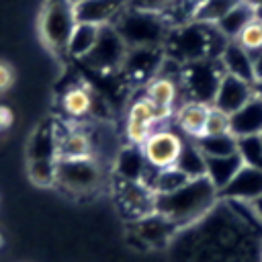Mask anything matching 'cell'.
Returning a JSON list of instances; mask_svg holds the SVG:
<instances>
[{
    "instance_id": "1",
    "label": "cell",
    "mask_w": 262,
    "mask_h": 262,
    "mask_svg": "<svg viewBox=\"0 0 262 262\" xmlns=\"http://www.w3.org/2000/svg\"><path fill=\"white\" fill-rule=\"evenodd\" d=\"M219 199L217 188L211 184L207 176L201 178H190L186 180L180 188L166 192V194H156L154 196V211L170 219L176 227L178 225H188L215 209V203Z\"/></svg>"
},
{
    "instance_id": "2",
    "label": "cell",
    "mask_w": 262,
    "mask_h": 262,
    "mask_svg": "<svg viewBox=\"0 0 262 262\" xmlns=\"http://www.w3.org/2000/svg\"><path fill=\"white\" fill-rule=\"evenodd\" d=\"M229 39L221 35V31L215 25L188 20L184 25L172 27L168 33V39L164 43L166 57L182 63L196 61V59H219Z\"/></svg>"
},
{
    "instance_id": "3",
    "label": "cell",
    "mask_w": 262,
    "mask_h": 262,
    "mask_svg": "<svg viewBox=\"0 0 262 262\" xmlns=\"http://www.w3.org/2000/svg\"><path fill=\"white\" fill-rule=\"evenodd\" d=\"M113 27L125 41L127 49L133 47H162L168 39L172 25L166 20L164 14L147 12L139 8L125 6L119 16L115 18Z\"/></svg>"
},
{
    "instance_id": "4",
    "label": "cell",
    "mask_w": 262,
    "mask_h": 262,
    "mask_svg": "<svg viewBox=\"0 0 262 262\" xmlns=\"http://www.w3.org/2000/svg\"><path fill=\"white\" fill-rule=\"evenodd\" d=\"M223 76H225V70L219 59H211V57L196 59V61L182 63L178 86L184 90V96H186L184 100L211 104Z\"/></svg>"
},
{
    "instance_id": "5",
    "label": "cell",
    "mask_w": 262,
    "mask_h": 262,
    "mask_svg": "<svg viewBox=\"0 0 262 262\" xmlns=\"http://www.w3.org/2000/svg\"><path fill=\"white\" fill-rule=\"evenodd\" d=\"M102 174L100 166L90 158H72V160H55V184L74 192L88 194L100 186Z\"/></svg>"
},
{
    "instance_id": "6",
    "label": "cell",
    "mask_w": 262,
    "mask_h": 262,
    "mask_svg": "<svg viewBox=\"0 0 262 262\" xmlns=\"http://www.w3.org/2000/svg\"><path fill=\"white\" fill-rule=\"evenodd\" d=\"M76 27L74 10L70 0H49L39 20V31L43 41L51 49H66L68 39Z\"/></svg>"
},
{
    "instance_id": "7",
    "label": "cell",
    "mask_w": 262,
    "mask_h": 262,
    "mask_svg": "<svg viewBox=\"0 0 262 262\" xmlns=\"http://www.w3.org/2000/svg\"><path fill=\"white\" fill-rule=\"evenodd\" d=\"M125 55H127L125 41L121 39V35L117 33V29L113 25H104V27H100L94 47L82 61L92 70L111 72V70H117L123 66Z\"/></svg>"
},
{
    "instance_id": "8",
    "label": "cell",
    "mask_w": 262,
    "mask_h": 262,
    "mask_svg": "<svg viewBox=\"0 0 262 262\" xmlns=\"http://www.w3.org/2000/svg\"><path fill=\"white\" fill-rule=\"evenodd\" d=\"M182 145H184V137L180 133H176L170 127H156L147 137V141L141 145V151L149 166L164 170L176 164Z\"/></svg>"
},
{
    "instance_id": "9",
    "label": "cell",
    "mask_w": 262,
    "mask_h": 262,
    "mask_svg": "<svg viewBox=\"0 0 262 262\" xmlns=\"http://www.w3.org/2000/svg\"><path fill=\"white\" fill-rule=\"evenodd\" d=\"M164 57L166 53L162 47H133V49H127L121 70L129 78L147 84L160 72Z\"/></svg>"
},
{
    "instance_id": "10",
    "label": "cell",
    "mask_w": 262,
    "mask_h": 262,
    "mask_svg": "<svg viewBox=\"0 0 262 262\" xmlns=\"http://www.w3.org/2000/svg\"><path fill=\"white\" fill-rule=\"evenodd\" d=\"M156 117H154V104L147 96H139L129 113H127V121H125V137L129 145H137L141 147L147 137L151 135V131L156 129Z\"/></svg>"
},
{
    "instance_id": "11",
    "label": "cell",
    "mask_w": 262,
    "mask_h": 262,
    "mask_svg": "<svg viewBox=\"0 0 262 262\" xmlns=\"http://www.w3.org/2000/svg\"><path fill=\"white\" fill-rule=\"evenodd\" d=\"M125 6L127 0H76L72 4V10L76 23L104 27V25H113Z\"/></svg>"
},
{
    "instance_id": "12",
    "label": "cell",
    "mask_w": 262,
    "mask_h": 262,
    "mask_svg": "<svg viewBox=\"0 0 262 262\" xmlns=\"http://www.w3.org/2000/svg\"><path fill=\"white\" fill-rule=\"evenodd\" d=\"M254 96V84L242 80V78H235V76H229L225 74L219 82V88L215 92V98H213V106L231 115L235 113L237 108H242L250 98Z\"/></svg>"
},
{
    "instance_id": "13",
    "label": "cell",
    "mask_w": 262,
    "mask_h": 262,
    "mask_svg": "<svg viewBox=\"0 0 262 262\" xmlns=\"http://www.w3.org/2000/svg\"><path fill=\"white\" fill-rule=\"evenodd\" d=\"M262 194V170L252 166H242L237 174L227 182L223 190H219V196L225 201H237V203H250Z\"/></svg>"
},
{
    "instance_id": "14",
    "label": "cell",
    "mask_w": 262,
    "mask_h": 262,
    "mask_svg": "<svg viewBox=\"0 0 262 262\" xmlns=\"http://www.w3.org/2000/svg\"><path fill=\"white\" fill-rule=\"evenodd\" d=\"M209 106L205 102H196V100H184L174 108V117L172 121L176 123V127L188 137V139H196L205 133V123H207V115H209Z\"/></svg>"
},
{
    "instance_id": "15",
    "label": "cell",
    "mask_w": 262,
    "mask_h": 262,
    "mask_svg": "<svg viewBox=\"0 0 262 262\" xmlns=\"http://www.w3.org/2000/svg\"><path fill=\"white\" fill-rule=\"evenodd\" d=\"M231 135L246 137V135H260L262 133V98L256 94L235 113L229 115Z\"/></svg>"
},
{
    "instance_id": "16",
    "label": "cell",
    "mask_w": 262,
    "mask_h": 262,
    "mask_svg": "<svg viewBox=\"0 0 262 262\" xmlns=\"http://www.w3.org/2000/svg\"><path fill=\"white\" fill-rule=\"evenodd\" d=\"M176 225L166 219L164 215L160 213H147L143 217L137 219V227H135V233L147 244V246H162L168 242V237L174 233Z\"/></svg>"
},
{
    "instance_id": "17",
    "label": "cell",
    "mask_w": 262,
    "mask_h": 262,
    "mask_svg": "<svg viewBox=\"0 0 262 262\" xmlns=\"http://www.w3.org/2000/svg\"><path fill=\"white\" fill-rule=\"evenodd\" d=\"M219 61L225 70V74L242 78L250 84H254V63H252V55L239 47L235 41H229L223 49V53L219 55Z\"/></svg>"
},
{
    "instance_id": "18",
    "label": "cell",
    "mask_w": 262,
    "mask_h": 262,
    "mask_svg": "<svg viewBox=\"0 0 262 262\" xmlns=\"http://www.w3.org/2000/svg\"><path fill=\"white\" fill-rule=\"evenodd\" d=\"M244 166L239 154L219 156V158H205V176L211 180V184L219 190L227 186V182L237 174V170Z\"/></svg>"
},
{
    "instance_id": "19",
    "label": "cell",
    "mask_w": 262,
    "mask_h": 262,
    "mask_svg": "<svg viewBox=\"0 0 262 262\" xmlns=\"http://www.w3.org/2000/svg\"><path fill=\"white\" fill-rule=\"evenodd\" d=\"M147 168V162L143 158L141 147L137 145H127L117 154L115 160V172L119 180H131V182H141L143 172Z\"/></svg>"
},
{
    "instance_id": "20",
    "label": "cell",
    "mask_w": 262,
    "mask_h": 262,
    "mask_svg": "<svg viewBox=\"0 0 262 262\" xmlns=\"http://www.w3.org/2000/svg\"><path fill=\"white\" fill-rule=\"evenodd\" d=\"M178 80L166 74H156L147 84H145V92L143 96H147L151 102L162 104V106H172L176 108V100H178Z\"/></svg>"
},
{
    "instance_id": "21",
    "label": "cell",
    "mask_w": 262,
    "mask_h": 262,
    "mask_svg": "<svg viewBox=\"0 0 262 262\" xmlns=\"http://www.w3.org/2000/svg\"><path fill=\"white\" fill-rule=\"evenodd\" d=\"M98 33H100V27H96V25L76 23V27H74V31L68 39L66 51L76 59H84L90 53V49L94 47V43L98 39Z\"/></svg>"
},
{
    "instance_id": "22",
    "label": "cell",
    "mask_w": 262,
    "mask_h": 262,
    "mask_svg": "<svg viewBox=\"0 0 262 262\" xmlns=\"http://www.w3.org/2000/svg\"><path fill=\"white\" fill-rule=\"evenodd\" d=\"M252 18H254V6L248 4L246 0H239L215 27L221 31V35H223L225 39L233 41V39L239 35V31H242Z\"/></svg>"
},
{
    "instance_id": "23",
    "label": "cell",
    "mask_w": 262,
    "mask_h": 262,
    "mask_svg": "<svg viewBox=\"0 0 262 262\" xmlns=\"http://www.w3.org/2000/svg\"><path fill=\"white\" fill-rule=\"evenodd\" d=\"M90 156H92V143L84 131L74 129L57 139V158L72 160V158H90Z\"/></svg>"
},
{
    "instance_id": "24",
    "label": "cell",
    "mask_w": 262,
    "mask_h": 262,
    "mask_svg": "<svg viewBox=\"0 0 262 262\" xmlns=\"http://www.w3.org/2000/svg\"><path fill=\"white\" fill-rule=\"evenodd\" d=\"M186 178H201L205 176V156L196 147L192 139H184V145L180 149V156L174 164Z\"/></svg>"
},
{
    "instance_id": "25",
    "label": "cell",
    "mask_w": 262,
    "mask_h": 262,
    "mask_svg": "<svg viewBox=\"0 0 262 262\" xmlns=\"http://www.w3.org/2000/svg\"><path fill=\"white\" fill-rule=\"evenodd\" d=\"M196 147L203 151L205 158H219V156H229L237 151V137L231 133L223 135H201L192 139Z\"/></svg>"
},
{
    "instance_id": "26",
    "label": "cell",
    "mask_w": 262,
    "mask_h": 262,
    "mask_svg": "<svg viewBox=\"0 0 262 262\" xmlns=\"http://www.w3.org/2000/svg\"><path fill=\"white\" fill-rule=\"evenodd\" d=\"M61 108L68 117L72 119H82L90 113L92 108V94L82 88V86H74L70 90L63 92L61 96Z\"/></svg>"
},
{
    "instance_id": "27",
    "label": "cell",
    "mask_w": 262,
    "mask_h": 262,
    "mask_svg": "<svg viewBox=\"0 0 262 262\" xmlns=\"http://www.w3.org/2000/svg\"><path fill=\"white\" fill-rule=\"evenodd\" d=\"M239 0H205L194 8L192 20L196 23H207V25H217Z\"/></svg>"
},
{
    "instance_id": "28",
    "label": "cell",
    "mask_w": 262,
    "mask_h": 262,
    "mask_svg": "<svg viewBox=\"0 0 262 262\" xmlns=\"http://www.w3.org/2000/svg\"><path fill=\"white\" fill-rule=\"evenodd\" d=\"M186 180H190V178H186L176 166L164 168V170H158V174H156V178H154L149 190H151L154 194H166V192H172V190L180 188Z\"/></svg>"
},
{
    "instance_id": "29",
    "label": "cell",
    "mask_w": 262,
    "mask_h": 262,
    "mask_svg": "<svg viewBox=\"0 0 262 262\" xmlns=\"http://www.w3.org/2000/svg\"><path fill=\"white\" fill-rule=\"evenodd\" d=\"M237 154L246 166L262 170V135L237 137Z\"/></svg>"
},
{
    "instance_id": "30",
    "label": "cell",
    "mask_w": 262,
    "mask_h": 262,
    "mask_svg": "<svg viewBox=\"0 0 262 262\" xmlns=\"http://www.w3.org/2000/svg\"><path fill=\"white\" fill-rule=\"evenodd\" d=\"M239 47H244L250 55H256L262 51V20L252 18L242 31L239 35L233 39Z\"/></svg>"
},
{
    "instance_id": "31",
    "label": "cell",
    "mask_w": 262,
    "mask_h": 262,
    "mask_svg": "<svg viewBox=\"0 0 262 262\" xmlns=\"http://www.w3.org/2000/svg\"><path fill=\"white\" fill-rule=\"evenodd\" d=\"M29 176L35 184H55V160H29Z\"/></svg>"
},
{
    "instance_id": "32",
    "label": "cell",
    "mask_w": 262,
    "mask_h": 262,
    "mask_svg": "<svg viewBox=\"0 0 262 262\" xmlns=\"http://www.w3.org/2000/svg\"><path fill=\"white\" fill-rule=\"evenodd\" d=\"M223 133H231V125H229V115L215 108L213 104L209 106V115H207V123H205V133L203 135H223Z\"/></svg>"
},
{
    "instance_id": "33",
    "label": "cell",
    "mask_w": 262,
    "mask_h": 262,
    "mask_svg": "<svg viewBox=\"0 0 262 262\" xmlns=\"http://www.w3.org/2000/svg\"><path fill=\"white\" fill-rule=\"evenodd\" d=\"M127 6L131 8H139V10H147V12H158V14H166L168 8L172 6L168 0H127Z\"/></svg>"
},
{
    "instance_id": "34",
    "label": "cell",
    "mask_w": 262,
    "mask_h": 262,
    "mask_svg": "<svg viewBox=\"0 0 262 262\" xmlns=\"http://www.w3.org/2000/svg\"><path fill=\"white\" fill-rule=\"evenodd\" d=\"M12 80H14V72H12L10 63L0 59V92L8 90L12 86Z\"/></svg>"
},
{
    "instance_id": "35",
    "label": "cell",
    "mask_w": 262,
    "mask_h": 262,
    "mask_svg": "<svg viewBox=\"0 0 262 262\" xmlns=\"http://www.w3.org/2000/svg\"><path fill=\"white\" fill-rule=\"evenodd\" d=\"M12 123H14L12 111L8 106L0 104V129H8V127H12Z\"/></svg>"
},
{
    "instance_id": "36",
    "label": "cell",
    "mask_w": 262,
    "mask_h": 262,
    "mask_svg": "<svg viewBox=\"0 0 262 262\" xmlns=\"http://www.w3.org/2000/svg\"><path fill=\"white\" fill-rule=\"evenodd\" d=\"M248 207H250V211H252V215H254V219L258 221V225L262 227V194H260L258 199H254V201H250V203H248Z\"/></svg>"
},
{
    "instance_id": "37",
    "label": "cell",
    "mask_w": 262,
    "mask_h": 262,
    "mask_svg": "<svg viewBox=\"0 0 262 262\" xmlns=\"http://www.w3.org/2000/svg\"><path fill=\"white\" fill-rule=\"evenodd\" d=\"M252 63H254V82L262 80V51L252 55Z\"/></svg>"
},
{
    "instance_id": "38",
    "label": "cell",
    "mask_w": 262,
    "mask_h": 262,
    "mask_svg": "<svg viewBox=\"0 0 262 262\" xmlns=\"http://www.w3.org/2000/svg\"><path fill=\"white\" fill-rule=\"evenodd\" d=\"M254 94H256L258 98H262V80H256V82H254Z\"/></svg>"
},
{
    "instance_id": "39",
    "label": "cell",
    "mask_w": 262,
    "mask_h": 262,
    "mask_svg": "<svg viewBox=\"0 0 262 262\" xmlns=\"http://www.w3.org/2000/svg\"><path fill=\"white\" fill-rule=\"evenodd\" d=\"M248 4H252L254 8H262V0H246Z\"/></svg>"
},
{
    "instance_id": "40",
    "label": "cell",
    "mask_w": 262,
    "mask_h": 262,
    "mask_svg": "<svg viewBox=\"0 0 262 262\" xmlns=\"http://www.w3.org/2000/svg\"><path fill=\"white\" fill-rule=\"evenodd\" d=\"M186 2H188V4L192 6V8H196V6H199V4H203L205 0H186Z\"/></svg>"
},
{
    "instance_id": "41",
    "label": "cell",
    "mask_w": 262,
    "mask_h": 262,
    "mask_svg": "<svg viewBox=\"0 0 262 262\" xmlns=\"http://www.w3.org/2000/svg\"><path fill=\"white\" fill-rule=\"evenodd\" d=\"M168 2H170V4H176V2H178V0H168ZM168 10H170V8H168Z\"/></svg>"
},
{
    "instance_id": "42",
    "label": "cell",
    "mask_w": 262,
    "mask_h": 262,
    "mask_svg": "<svg viewBox=\"0 0 262 262\" xmlns=\"http://www.w3.org/2000/svg\"><path fill=\"white\" fill-rule=\"evenodd\" d=\"M0 246H2V235H0Z\"/></svg>"
},
{
    "instance_id": "43",
    "label": "cell",
    "mask_w": 262,
    "mask_h": 262,
    "mask_svg": "<svg viewBox=\"0 0 262 262\" xmlns=\"http://www.w3.org/2000/svg\"><path fill=\"white\" fill-rule=\"evenodd\" d=\"M70 2H72V4H74V2H76V0H70Z\"/></svg>"
},
{
    "instance_id": "44",
    "label": "cell",
    "mask_w": 262,
    "mask_h": 262,
    "mask_svg": "<svg viewBox=\"0 0 262 262\" xmlns=\"http://www.w3.org/2000/svg\"><path fill=\"white\" fill-rule=\"evenodd\" d=\"M0 131H2V129H0Z\"/></svg>"
},
{
    "instance_id": "45",
    "label": "cell",
    "mask_w": 262,
    "mask_h": 262,
    "mask_svg": "<svg viewBox=\"0 0 262 262\" xmlns=\"http://www.w3.org/2000/svg\"><path fill=\"white\" fill-rule=\"evenodd\" d=\"M260 135H262V133H260Z\"/></svg>"
}]
</instances>
